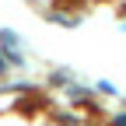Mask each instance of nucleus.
Returning <instances> with one entry per match:
<instances>
[{"mask_svg": "<svg viewBox=\"0 0 126 126\" xmlns=\"http://www.w3.org/2000/svg\"><path fill=\"white\" fill-rule=\"evenodd\" d=\"M112 126H126V116H119V119H116V123H112Z\"/></svg>", "mask_w": 126, "mask_h": 126, "instance_id": "1", "label": "nucleus"}, {"mask_svg": "<svg viewBox=\"0 0 126 126\" xmlns=\"http://www.w3.org/2000/svg\"><path fill=\"white\" fill-rule=\"evenodd\" d=\"M0 70H4V60H0Z\"/></svg>", "mask_w": 126, "mask_h": 126, "instance_id": "2", "label": "nucleus"}]
</instances>
